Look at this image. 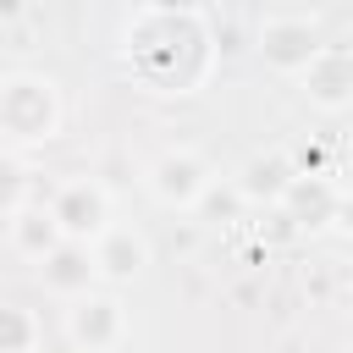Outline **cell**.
<instances>
[{
  "label": "cell",
  "instance_id": "1",
  "mask_svg": "<svg viewBox=\"0 0 353 353\" xmlns=\"http://www.w3.org/2000/svg\"><path fill=\"white\" fill-rule=\"evenodd\" d=\"M50 127H55V94H50V83L11 77L6 83V132L17 143H33V138H50Z\"/></svg>",
  "mask_w": 353,
  "mask_h": 353
},
{
  "label": "cell",
  "instance_id": "2",
  "mask_svg": "<svg viewBox=\"0 0 353 353\" xmlns=\"http://www.w3.org/2000/svg\"><path fill=\"white\" fill-rule=\"evenodd\" d=\"M105 193L94 188V182H72L61 199H55V221H61V232H72V237H105Z\"/></svg>",
  "mask_w": 353,
  "mask_h": 353
},
{
  "label": "cell",
  "instance_id": "3",
  "mask_svg": "<svg viewBox=\"0 0 353 353\" xmlns=\"http://www.w3.org/2000/svg\"><path fill=\"white\" fill-rule=\"evenodd\" d=\"M11 243H17L28 259H50L55 243H61L55 210H22V204H11Z\"/></svg>",
  "mask_w": 353,
  "mask_h": 353
},
{
  "label": "cell",
  "instance_id": "4",
  "mask_svg": "<svg viewBox=\"0 0 353 353\" xmlns=\"http://www.w3.org/2000/svg\"><path fill=\"white\" fill-rule=\"evenodd\" d=\"M154 193L171 199V204L199 199V193H204V165H199L193 154H165V160L154 165Z\"/></svg>",
  "mask_w": 353,
  "mask_h": 353
},
{
  "label": "cell",
  "instance_id": "5",
  "mask_svg": "<svg viewBox=\"0 0 353 353\" xmlns=\"http://www.w3.org/2000/svg\"><path fill=\"white\" fill-rule=\"evenodd\" d=\"M94 265H99L105 276L127 281V276H138V270H143V243H138L132 232H105V237L94 243Z\"/></svg>",
  "mask_w": 353,
  "mask_h": 353
},
{
  "label": "cell",
  "instance_id": "6",
  "mask_svg": "<svg viewBox=\"0 0 353 353\" xmlns=\"http://www.w3.org/2000/svg\"><path fill=\"white\" fill-rule=\"evenodd\" d=\"M116 325H121V314H116L110 298H88V303H77V314H72V336L88 342V347H99Z\"/></svg>",
  "mask_w": 353,
  "mask_h": 353
},
{
  "label": "cell",
  "instance_id": "7",
  "mask_svg": "<svg viewBox=\"0 0 353 353\" xmlns=\"http://www.w3.org/2000/svg\"><path fill=\"white\" fill-rule=\"evenodd\" d=\"M265 50H270V61L292 66V61H309L314 55V33L309 28H270L265 33Z\"/></svg>",
  "mask_w": 353,
  "mask_h": 353
},
{
  "label": "cell",
  "instance_id": "8",
  "mask_svg": "<svg viewBox=\"0 0 353 353\" xmlns=\"http://www.w3.org/2000/svg\"><path fill=\"white\" fill-rule=\"evenodd\" d=\"M88 270H94V265H88V254H77V248H55V254H50L44 281H50V287H83V281H88Z\"/></svg>",
  "mask_w": 353,
  "mask_h": 353
}]
</instances>
